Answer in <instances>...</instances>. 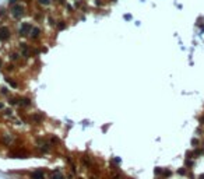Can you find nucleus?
<instances>
[{"instance_id": "nucleus-1", "label": "nucleus", "mask_w": 204, "mask_h": 179, "mask_svg": "<svg viewBox=\"0 0 204 179\" xmlns=\"http://www.w3.org/2000/svg\"><path fill=\"white\" fill-rule=\"evenodd\" d=\"M22 11H24V8H22L21 4H14L13 7H11V14H13L14 17H21Z\"/></svg>"}, {"instance_id": "nucleus-2", "label": "nucleus", "mask_w": 204, "mask_h": 179, "mask_svg": "<svg viewBox=\"0 0 204 179\" xmlns=\"http://www.w3.org/2000/svg\"><path fill=\"white\" fill-rule=\"evenodd\" d=\"M10 38V29L7 27H0V41H6Z\"/></svg>"}, {"instance_id": "nucleus-3", "label": "nucleus", "mask_w": 204, "mask_h": 179, "mask_svg": "<svg viewBox=\"0 0 204 179\" xmlns=\"http://www.w3.org/2000/svg\"><path fill=\"white\" fill-rule=\"evenodd\" d=\"M32 31V25L31 24H28V23H24L21 25V28H20V34L21 35H27L28 32H31Z\"/></svg>"}, {"instance_id": "nucleus-4", "label": "nucleus", "mask_w": 204, "mask_h": 179, "mask_svg": "<svg viewBox=\"0 0 204 179\" xmlns=\"http://www.w3.org/2000/svg\"><path fill=\"white\" fill-rule=\"evenodd\" d=\"M32 179H43V171L38 169V171L32 172Z\"/></svg>"}, {"instance_id": "nucleus-5", "label": "nucleus", "mask_w": 204, "mask_h": 179, "mask_svg": "<svg viewBox=\"0 0 204 179\" xmlns=\"http://www.w3.org/2000/svg\"><path fill=\"white\" fill-rule=\"evenodd\" d=\"M39 28H32V31H31V37L32 38H38L39 37Z\"/></svg>"}, {"instance_id": "nucleus-6", "label": "nucleus", "mask_w": 204, "mask_h": 179, "mask_svg": "<svg viewBox=\"0 0 204 179\" xmlns=\"http://www.w3.org/2000/svg\"><path fill=\"white\" fill-rule=\"evenodd\" d=\"M20 105H22V106H28V105H31V102H29L28 98H22V99H20Z\"/></svg>"}, {"instance_id": "nucleus-7", "label": "nucleus", "mask_w": 204, "mask_h": 179, "mask_svg": "<svg viewBox=\"0 0 204 179\" xmlns=\"http://www.w3.org/2000/svg\"><path fill=\"white\" fill-rule=\"evenodd\" d=\"M52 179H64V178H63V175H62V174H59V172H56V174H55V175H53V176H52Z\"/></svg>"}, {"instance_id": "nucleus-8", "label": "nucleus", "mask_w": 204, "mask_h": 179, "mask_svg": "<svg viewBox=\"0 0 204 179\" xmlns=\"http://www.w3.org/2000/svg\"><path fill=\"white\" fill-rule=\"evenodd\" d=\"M6 80H7V83L11 85V87H14V88L17 87V83H16V81H13V80H10V79H6Z\"/></svg>"}, {"instance_id": "nucleus-9", "label": "nucleus", "mask_w": 204, "mask_h": 179, "mask_svg": "<svg viewBox=\"0 0 204 179\" xmlns=\"http://www.w3.org/2000/svg\"><path fill=\"white\" fill-rule=\"evenodd\" d=\"M39 3H41V4H43V6H48L49 3H51V0H39Z\"/></svg>"}, {"instance_id": "nucleus-10", "label": "nucleus", "mask_w": 204, "mask_h": 179, "mask_svg": "<svg viewBox=\"0 0 204 179\" xmlns=\"http://www.w3.org/2000/svg\"><path fill=\"white\" fill-rule=\"evenodd\" d=\"M191 143H193V146H197V144H199V141H197V140H193Z\"/></svg>"}, {"instance_id": "nucleus-11", "label": "nucleus", "mask_w": 204, "mask_h": 179, "mask_svg": "<svg viewBox=\"0 0 204 179\" xmlns=\"http://www.w3.org/2000/svg\"><path fill=\"white\" fill-rule=\"evenodd\" d=\"M16 2H17V0H8V3H10V4H14Z\"/></svg>"}, {"instance_id": "nucleus-12", "label": "nucleus", "mask_w": 204, "mask_h": 179, "mask_svg": "<svg viewBox=\"0 0 204 179\" xmlns=\"http://www.w3.org/2000/svg\"><path fill=\"white\" fill-rule=\"evenodd\" d=\"M200 179H204V175H203V176H200Z\"/></svg>"}, {"instance_id": "nucleus-13", "label": "nucleus", "mask_w": 204, "mask_h": 179, "mask_svg": "<svg viewBox=\"0 0 204 179\" xmlns=\"http://www.w3.org/2000/svg\"><path fill=\"white\" fill-rule=\"evenodd\" d=\"M0 67H2V60H0Z\"/></svg>"}]
</instances>
